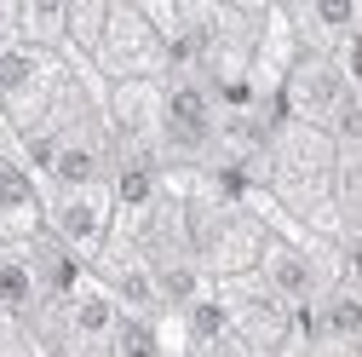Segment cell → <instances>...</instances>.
<instances>
[{
  "mask_svg": "<svg viewBox=\"0 0 362 357\" xmlns=\"http://www.w3.org/2000/svg\"><path fill=\"white\" fill-rule=\"evenodd\" d=\"M35 277H40L47 294H75V288H81V259L58 242V248H47V259L35 265Z\"/></svg>",
  "mask_w": 362,
  "mask_h": 357,
  "instance_id": "9",
  "label": "cell"
},
{
  "mask_svg": "<svg viewBox=\"0 0 362 357\" xmlns=\"http://www.w3.org/2000/svg\"><path fill=\"white\" fill-rule=\"evenodd\" d=\"M190 334L196 340H224L230 334V311H224L218 300H196L190 305Z\"/></svg>",
  "mask_w": 362,
  "mask_h": 357,
  "instance_id": "12",
  "label": "cell"
},
{
  "mask_svg": "<svg viewBox=\"0 0 362 357\" xmlns=\"http://www.w3.org/2000/svg\"><path fill=\"white\" fill-rule=\"evenodd\" d=\"M351 75L362 81V40H351Z\"/></svg>",
  "mask_w": 362,
  "mask_h": 357,
  "instance_id": "17",
  "label": "cell"
},
{
  "mask_svg": "<svg viewBox=\"0 0 362 357\" xmlns=\"http://www.w3.org/2000/svg\"><path fill=\"white\" fill-rule=\"evenodd\" d=\"M115 323H121V305H115V294H104V288H86V294H75V305H69V329H75V340H93V346H104V340H115Z\"/></svg>",
  "mask_w": 362,
  "mask_h": 357,
  "instance_id": "4",
  "label": "cell"
},
{
  "mask_svg": "<svg viewBox=\"0 0 362 357\" xmlns=\"http://www.w3.org/2000/svg\"><path fill=\"white\" fill-rule=\"evenodd\" d=\"M322 334H334V340H362V294H351V288H334V294H322Z\"/></svg>",
  "mask_w": 362,
  "mask_h": 357,
  "instance_id": "7",
  "label": "cell"
},
{
  "mask_svg": "<svg viewBox=\"0 0 362 357\" xmlns=\"http://www.w3.org/2000/svg\"><path fill=\"white\" fill-rule=\"evenodd\" d=\"M264 277H270V288H276L282 300H310V288H316L310 259L299 248H288V242H276V248L264 254Z\"/></svg>",
  "mask_w": 362,
  "mask_h": 357,
  "instance_id": "5",
  "label": "cell"
},
{
  "mask_svg": "<svg viewBox=\"0 0 362 357\" xmlns=\"http://www.w3.org/2000/svg\"><path fill=\"white\" fill-rule=\"evenodd\" d=\"M29 81H35V58H29L23 47H0V98L23 93Z\"/></svg>",
  "mask_w": 362,
  "mask_h": 357,
  "instance_id": "11",
  "label": "cell"
},
{
  "mask_svg": "<svg viewBox=\"0 0 362 357\" xmlns=\"http://www.w3.org/2000/svg\"><path fill=\"white\" fill-rule=\"evenodd\" d=\"M156 294H161V300H178V305H196V300H202L190 265H167V271L156 277Z\"/></svg>",
  "mask_w": 362,
  "mask_h": 357,
  "instance_id": "13",
  "label": "cell"
},
{
  "mask_svg": "<svg viewBox=\"0 0 362 357\" xmlns=\"http://www.w3.org/2000/svg\"><path fill=\"white\" fill-rule=\"evenodd\" d=\"M35 191H29V178L18 167H0V208H29Z\"/></svg>",
  "mask_w": 362,
  "mask_h": 357,
  "instance_id": "15",
  "label": "cell"
},
{
  "mask_svg": "<svg viewBox=\"0 0 362 357\" xmlns=\"http://www.w3.org/2000/svg\"><path fill=\"white\" fill-rule=\"evenodd\" d=\"M115 357H161V334L150 317H132V311H121V323H115Z\"/></svg>",
  "mask_w": 362,
  "mask_h": 357,
  "instance_id": "8",
  "label": "cell"
},
{
  "mask_svg": "<svg viewBox=\"0 0 362 357\" xmlns=\"http://www.w3.org/2000/svg\"><path fill=\"white\" fill-rule=\"evenodd\" d=\"M58 242L69 254H93L104 242V208L86 191H64V202H58Z\"/></svg>",
  "mask_w": 362,
  "mask_h": 357,
  "instance_id": "1",
  "label": "cell"
},
{
  "mask_svg": "<svg viewBox=\"0 0 362 357\" xmlns=\"http://www.w3.org/2000/svg\"><path fill=\"white\" fill-rule=\"evenodd\" d=\"M310 18L322 23V29H334V35H351L356 29V6H351V0H316Z\"/></svg>",
  "mask_w": 362,
  "mask_h": 357,
  "instance_id": "14",
  "label": "cell"
},
{
  "mask_svg": "<svg viewBox=\"0 0 362 357\" xmlns=\"http://www.w3.org/2000/svg\"><path fill=\"white\" fill-rule=\"evenodd\" d=\"M345 277H351V283H362V237H351V242H345Z\"/></svg>",
  "mask_w": 362,
  "mask_h": 357,
  "instance_id": "16",
  "label": "cell"
},
{
  "mask_svg": "<svg viewBox=\"0 0 362 357\" xmlns=\"http://www.w3.org/2000/svg\"><path fill=\"white\" fill-rule=\"evenodd\" d=\"M150 196H156V173L144 162H127L115 173V202L121 208H150Z\"/></svg>",
  "mask_w": 362,
  "mask_h": 357,
  "instance_id": "10",
  "label": "cell"
},
{
  "mask_svg": "<svg viewBox=\"0 0 362 357\" xmlns=\"http://www.w3.org/2000/svg\"><path fill=\"white\" fill-rule=\"evenodd\" d=\"M47 156V173L58 178L64 191H93V178H98V150L86 144V139H58L40 150Z\"/></svg>",
  "mask_w": 362,
  "mask_h": 357,
  "instance_id": "3",
  "label": "cell"
},
{
  "mask_svg": "<svg viewBox=\"0 0 362 357\" xmlns=\"http://www.w3.org/2000/svg\"><path fill=\"white\" fill-rule=\"evenodd\" d=\"M167 127H173L185 144H202L207 132H213V93L196 86V81L167 86Z\"/></svg>",
  "mask_w": 362,
  "mask_h": 357,
  "instance_id": "2",
  "label": "cell"
},
{
  "mask_svg": "<svg viewBox=\"0 0 362 357\" xmlns=\"http://www.w3.org/2000/svg\"><path fill=\"white\" fill-rule=\"evenodd\" d=\"M40 300V277L35 265L23 254H0V311H12V317H23V311H35Z\"/></svg>",
  "mask_w": 362,
  "mask_h": 357,
  "instance_id": "6",
  "label": "cell"
}]
</instances>
